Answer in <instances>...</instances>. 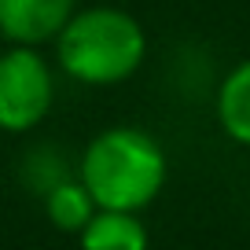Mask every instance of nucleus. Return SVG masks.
<instances>
[{
	"label": "nucleus",
	"mask_w": 250,
	"mask_h": 250,
	"mask_svg": "<svg viewBox=\"0 0 250 250\" xmlns=\"http://www.w3.org/2000/svg\"><path fill=\"white\" fill-rule=\"evenodd\" d=\"M55 78L37 48L11 44L0 52V129L30 133L52 114Z\"/></svg>",
	"instance_id": "7ed1b4c3"
},
{
	"label": "nucleus",
	"mask_w": 250,
	"mask_h": 250,
	"mask_svg": "<svg viewBox=\"0 0 250 250\" xmlns=\"http://www.w3.org/2000/svg\"><path fill=\"white\" fill-rule=\"evenodd\" d=\"M147 33L140 19L114 4L78 8L55 33V62L81 85H118L140 70Z\"/></svg>",
	"instance_id": "f03ea898"
},
{
	"label": "nucleus",
	"mask_w": 250,
	"mask_h": 250,
	"mask_svg": "<svg viewBox=\"0 0 250 250\" xmlns=\"http://www.w3.org/2000/svg\"><path fill=\"white\" fill-rule=\"evenodd\" d=\"M74 11L78 0H0V37L8 44L41 48L55 41Z\"/></svg>",
	"instance_id": "20e7f679"
},
{
	"label": "nucleus",
	"mask_w": 250,
	"mask_h": 250,
	"mask_svg": "<svg viewBox=\"0 0 250 250\" xmlns=\"http://www.w3.org/2000/svg\"><path fill=\"white\" fill-rule=\"evenodd\" d=\"M217 122L228 140L250 147V59L235 62L217 88Z\"/></svg>",
	"instance_id": "423d86ee"
},
{
	"label": "nucleus",
	"mask_w": 250,
	"mask_h": 250,
	"mask_svg": "<svg viewBox=\"0 0 250 250\" xmlns=\"http://www.w3.org/2000/svg\"><path fill=\"white\" fill-rule=\"evenodd\" d=\"M81 250H147V225L129 210H96L92 221L78 232Z\"/></svg>",
	"instance_id": "39448f33"
},
{
	"label": "nucleus",
	"mask_w": 250,
	"mask_h": 250,
	"mask_svg": "<svg viewBox=\"0 0 250 250\" xmlns=\"http://www.w3.org/2000/svg\"><path fill=\"white\" fill-rule=\"evenodd\" d=\"M169 177V158L162 144L136 125H110L81 151L78 180L100 210L140 213L162 195Z\"/></svg>",
	"instance_id": "f257e3e1"
},
{
	"label": "nucleus",
	"mask_w": 250,
	"mask_h": 250,
	"mask_svg": "<svg viewBox=\"0 0 250 250\" xmlns=\"http://www.w3.org/2000/svg\"><path fill=\"white\" fill-rule=\"evenodd\" d=\"M96 210H100V206L92 203V195H88V188L81 184V180L62 177V180H55L52 188H44V217L52 221L59 232L78 235L81 228L92 221Z\"/></svg>",
	"instance_id": "0eeeda50"
}]
</instances>
